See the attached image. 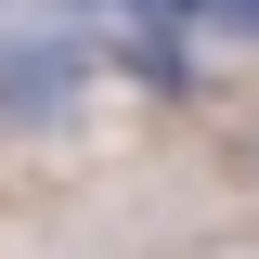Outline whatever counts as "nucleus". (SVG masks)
Returning <instances> with one entry per match:
<instances>
[{
  "label": "nucleus",
  "instance_id": "1",
  "mask_svg": "<svg viewBox=\"0 0 259 259\" xmlns=\"http://www.w3.org/2000/svg\"><path fill=\"white\" fill-rule=\"evenodd\" d=\"M91 78H117V39H65V26H52V39H0V130L65 117Z\"/></svg>",
  "mask_w": 259,
  "mask_h": 259
},
{
  "label": "nucleus",
  "instance_id": "2",
  "mask_svg": "<svg viewBox=\"0 0 259 259\" xmlns=\"http://www.w3.org/2000/svg\"><path fill=\"white\" fill-rule=\"evenodd\" d=\"M117 13H156V26H207V39H246V52H259V0H117Z\"/></svg>",
  "mask_w": 259,
  "mask_h": 259
}]
</instances>
